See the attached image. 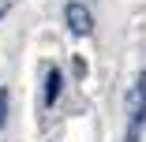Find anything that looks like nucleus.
I'll return each instance as SVG.
<instances>
[{
  "label": "nucleus",
  "instance_id": "1",
  "mask_svg": "<svg viewBox=\"0 0 146 142\" xmlns=\"http://www.w3.org/2000/svg\"><path fill=\"white\" fill-rule=\"evenodd\" d=\"M127 112H131V124H127V142H139V131L146 124V75L135 79V86L127 94Z\"/></svg>",
  "mask_w": 146,
  "mask_h": 142
},
{
  "label": "nucleus",
  "instance_id": "2",
  "mask_svg": "<svg viewBox=\"0 0 146 142\" xmlns=\"http://www.w3.org/2000/svg\"><path fill=\"white\" fill-rule=\"evenodd\" d=\"M64 19H68V30H71L75 38H86V34L94 30V15H90V8L79 4V0H71V4L64 8Z\"/></svg>",
  "mask_w": 146,
  "mask_h": 142
},
{
  "label": "nucleus",
  "instance_id": "4",
  "mask_svg": "<svg viewBox=\"0 0 146 142\" xmlns=\"http://www.w3.org/2000/svg\"><path fill=\"white\" fill-rule=\"evenodd\" d=\"M8 124V90L0 86V127Z\"/></svg>",
  "mask_w": 146,
  "mask_h": 142
},
{
  "label": "nucleus",
  "instance_id": "3",
  "mask_svg": "<svg viewBox=\"0 0 146 142\" xmlns=\"http://www.w3.org/2000/svg\"><path fill=\"white\" fill-rule=\"evenodd\" d=\"M60 86H64L60 67H49V75H45V97H41V105H45V108H52V105H56V97H60Z\"/></svg>",
  "mask_w": 146,
  "mask_h": 142
}]
</instances>
